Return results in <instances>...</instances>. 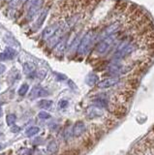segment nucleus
Here are the masks:
<instances>
[{
  "instance_id": "12",
  "label": "nucleus",
  "mask_w": 154,
  "mask_h": 155,
  "mask_svg": "<svg viewBox=\"0 0 154 155\" xmlns=\"http://www.w3.org/2000/svg\"><path fill=\"white\" fill-rule=\"evenodd\" d=\"M23 71L27 75L32 74V73L35 72V65H34L33 63H31V62L24 63V64H23Z\"/></svg>"
},
{
  "instance_id": "26",
  "label": "nucleus",
  "mask_w": 154,
  "mask_h": 155,
  "mask_svg": "<svg viewBox=\"0 0 154 155\" xmlns=\"http://www.w3.org/2000/svg\"><path fill=\"white\" fill-rule=\"evenodd\" d=\"M2 115H3V110H2L1 108H0V117H1Z\"/></svg>"
},
{
  "instance_id": "6",
  "label": "nucleus",
  "mask_w": 154,
  "mask_h": 155,
  "mask_svg": "<svg viewBox=\"0 0 154 155\" xmlns=\"http://www.w3.org/2000/svg\"><path fill=\"white\" fill-rule=\"evenodd\" d=\"M118 81H119V80L116 78L106 79V80H103L102 81H100V83L97 84V86H98V88H101V89H104V88H109V87L114 86Z\"/></svg>"
},
{
  "instance_id": "2",
  "label": "nucleus",
  "mask_w": 154,
  "mask_h": 155,
  "mask_svg": "<svg viewBox=\"0 0 154 155\" xmlns=\"http://www.w3.org/2000/svg\"><path fill=\"white\" fill-rule=\"evenodd\" d=\"M61 24H62V21H58V23H53V24L49 25V26H47L45 29H44L43 34H42L43 40H49L52 36L54 35L56 31L60 28Z\"/></svg>"
},
{
  "instance_id": "13",
  "label": "nucleus",
  "mask_w": 154,
  "mask_h": 155,
  "mask_svg": "<svg viewBox=\"0 0 154 155\" xmlns=\"http://www.w3.org/2000/svg\"><path fill=\"white\" fill-rule=\"evenodd\" d=\"M52 100H47V99H43L38 102V106L41 108V109H44V110H48V109H51L52 106Z\"/></svg>"
},
{
  "instance_id": "25",
  "label": "nucleus",
  "mask_w": 154,
  "mask_h": 155,
  "mask_svg": "<svg viewBox=\"0 0 154 155\" xmlns=\"http://www.w3.org/2000/svg\"><path fill=\"white\" fill-rule=\"evenodd\" d=\"M57 79H58V81H63V80H66V77L61 74H57Z\"/></svg>"
},
{
  "instance_id": "9",
  "label": "nucleus",
  "mask_w": 154,
  "mask_h": 155,
  "mask_svg": "<svg viewBox=\"0 0 154 155\" xmlns=\"http://www.w3.org/2000/svg\"><path fill=\"white\" fill-rule=\"evenodd\" d=\"M47 150H48L49 154L53 155L55 153H57L58 151V144L55 140H52L49 143L48 147H47Z\"/></svg>"
},
{
  "instance_id": "7",
  "label": "nucleus",
  "mask_w": 154,
  "mask_h": 155,
  "mask_svg": "<svg viewBox=\"0 0 154 155\" xmlns=\"http://www.w3.org/2000/svg\"><path fill=\"white\" fill-rule=\"evenodd\" d=\"M66 50V38H61L60 40L58 41V43L54 46V49H53V52H54L55 55H62L64 53Z\"/></svg>"
},
{
  "instance_id": "10",
  "label": "nucleus",
  "mask_w": 154,
  "mask_h": 155,
  "mask_svg": "<svg viewBox=\"0 0 154 155\" xmlns=\"http://www.w3.org/2000/svg\"><path fill=\"white\" fill-rule=\"evenodd\" d=\"M98 76L95 75V74H89L88 76L86 77L85 79V83L90 85V86H93V85H95L96 84H98Z\"/></svg>"
},
{
  "instance_id": "1",
  "label": "nucleus",
  "mask_w": 154,
  "mask_h": 155,
  "mask_svg": "<svg viewBox=\"0 0 154 155\" xmlns=\"http://www.w3.org/2000/svg\"><path fill=\"white\" fill-rule=\"evenodd\" d=\"M93 40H94V33L92 32V31L87 32L83 39H81V42L80 43V46H78V54L80 55L85 54V53L89 50Z\"/></svg>"
},
{
  "instance_id": "15",
  "label": "nucleus",
  "mask_w": 154,
  "mask_h": 155,
  "mask_svg": "<svg viewBox=\"0 0 154 155\" xmlns=\"http://www.w3.org/2000/svg\"><path fill=\"white\" fill-rule=\"evenodd\" d=\"M40 132V128L37 127V126H31V127L27 128L25 131V135L27 137H32V136L38 134Z\"/></svg>"
},
{
  "instance_id": "4",
  "label": "nucleus",
  "mask_w": 154,
  "mask_h": 155,
  "mask_svg": "<svg viewBox=\"0 0 154 155\" xmlns=\"http://www.w3.org/2000/svg\"><path fill=\"white\" fill-rule=\"evenodd\" d=\"M49 95V92L45 88L41 86H34L31 90L29 94V97L31 99H35V98H40V97H47Z\"/></svg>"
},
{
  "instance_id": "18",
  "label": "nucleus",
  "mask_w": 154,
  "mask_h": 155,
  "mask_svg": "<svg viewBox=\"0 0 154 155\" xmlns=\"http://www.w3.org/2000/svg\"><path fill=\"white\" fill-rule=\"evenodd\" d=\"M61 155H81V150L77 147H74L62 152Z\"/></svg>"
},
{
  "instance_id": "14",
  "label": "nucleus",
  "mask_w": 154,
  "mask_h": 155,
  "mask_svg": "<svg viewBox=\"0 0 154 155\" xmlns=\"http://www.w3.org/2000/svg\"><path fill=\"white\" fill-rule=\"evenodd\" d=\"M112 113H114V115L117 116V117H121V116L125 115V113H126V110L121 106H115L114 110H112Z\"/></svg>"
},
{
  "instance_id": "24",
  "label": "nucleus",
  "mask_w": 154,
  "mask_h": 155,
  "mask_svg": "<svg viewBox=\"0 0 154 155\" xmlns=\"http://www.w3.org/2000/svg\"><path fill=\"white\" fill-rule=\"evenodd\" d=\"M46 74H47V72L42 70V71H40V72L38 73V77H40L41 79H43V78L46 77Z\"/></svg>"
},
{
  "instance_id": "20",
  "label": "nucleus",
  "mask_w": 154,
  "mask_h": 155,
  "mask_svg": "<svg viewBox=\"0 0 154 155\" xmlns=\"http://www.w3.org/2000/svg\"><path fill=\"white\" fill-rule=\"evenodd\" d=\"M38 116H39V118H41V119H49V118H51V115H49V113L45 112V110L40 112L38 113Z\"/></svg>"
},
{
  "instance_id": "3",
  "label": "nucleus",
  "mask_w": 154,
  "mask_h": 155,
  "mask_svg": "<svg viewBox=\"0 0 154 155\" xmlns=\"http://www.w3.org/2000/svg\"><path fill=\"white\" fill-rule=\"evenodd\" d=\"M85 129H86L85 123H84L83 120H78L73 126V129H72V135H73V137H75V138H78L85 132Z\"/></svg>"
},
{
  "instance_id": "27",
  "label": "nucleus",
  "mask_w": 154,
  "mask_h": 155,
  "mask_svg": "<svg viewBox=\"0 0 154 155\" xmlns=\"http://www.w3.org/2000/svg\"><path fill=\"white\" fill-rule=\"evenodd\" d=\"M2 147H3V145H2V144H0V149H2Z\"/></svg>"
},
{
  "instance_id": "17",
  "label": "nucleus",
  "mask_w": 154,
  "mask_h": 155,
  "mask_svg": "<svg viewBox=\"0 0 154 155\" xmlns=\"http://www.w3.org/2000/svg\"><path fill=\"white\" fill-rule=\"evenodd\" d=\"M16 120H17V116L14 113H9V115H6V122L9 126H12L15 124Z\"/></svg>"
},
{
  "instance_id": "22",
  "label": "nucleus",
  "mask_w": 154,
  "mask_h": 155,
  "mask_svg": "<svg viewBox=\"0 0 154 155\" xmlns=\"http://www.w3.org/2000/svg\"><path fill=\"white\" fill-rule=\"evenodd\" d=\"M20 126H18V125H12V129H11V131L13 132V133H18V132H20Z\"/></svg>"
},
{
  "instance_id": "21",
  "label": "nucleus",
  "mask_w": 154,
  "mask_h": 155,
  "mask_svg": "<svg viewBox=\"0 0 154 155\" xmlns=\"http://www.w3.org/2000/svg\"><path fill=\"white\" fill-rule=\"evenodd\" d=\"M68 101L67 100H60L58 103V106L61 108V109H65V108L68 107Z\"/></svg>"
},
{
  "instance_id": "11",
  "label": "nucleus",
  "mask_w": 154,
  "mask_h": 155,
  "mask_svg": "<svg viewBox=\"0 0 154 155\" xmlns=\"http://www.w3.org/2000/svg\"><path fill=\"white\" fill-rule=\"evenodd\" d=\"M118 27H119V24L118 23H114V24L109 25V26L107 27L106 29H105V31H104V35H106V36L112 35V33H114L115 31L118 29Z\"/></svg>"
},
{
  "instance_id": "8",
  "label": "nucleus",
  "mask_w": 154,
  "mask_h": 155,
  "mask_svg": "<svg viewBox=\"0 0 154 155\" xmlns=\"http://www.w3.org/2000/svg\"><path fill=\"white\" fill-rule=\"evenodd\" d=\"M48 13H49L48 9H45V10H44L39 15V17L37 18V20L35 21V23H34V28H35V29H38V28H40L44 24V21H46V18H47V16H48Z\"/></svg>"
},
{
  "instance_id": "5",
  "label": "nucleus",
  "mask_w": 154,
  "mask_h": 155,
  "mask_svg": "<svg viewBox=\"0 0 154 155\" xmlns=\"http://www.w3.org/2000/svg\"><path fill=\"white\" fill-rule=\"evenodd\" d=\"M18 54V52L12 47H7L4 52L0 53V60L1 61H5V60H11L15 58Z\"/></svg>"
},
{
  "instance_id": "16",
  "label": "nucleus",
  "mask_w": 154,
  "mask_h": 155,
  "mask_svg": "<svg viewBox=\"0 0 154 155\" xmlns=\"http://www.w3.org/2000/svg\"><path fill=\"white\" fill-rule=\"evenodd\" d=\"M83 145L84 148L86 149H89L93 147V139L90 137V136H87V137L84 138V140L83 142Z\"/></svg>"
},
{
  "instance_id": "19",
  "label": "nucleus",
  "mask_w": 154,
  "mask_h": 155,
  "mask_svg": "<svg viewBox=\"0 0 154 155\" xmlns=\"http://www.w3.org/2000/svg\"><path fill=\"white\" fill-rule=\"evenodd\" d=\"M28 89H29V85L27 84H23L20 85V87L18 88V95L20 96H24L27 93Z\"/></svg>"
},
{
  "instance_id": "23",
  "label": "nucleus",
  "mask_w": 154,
  "mask_h": 155,
  "mask_svg": "<svg viewBox=\"0 0 154 155\" xmlns=\"http://www.w3.org/2000/svg\"><path fill=\"white\" fill-rule=\"evenodd\" d=\"M5 71H6V66L4 64H1V63H0V75H2Z\"/></svg>"
}]
</instances>
